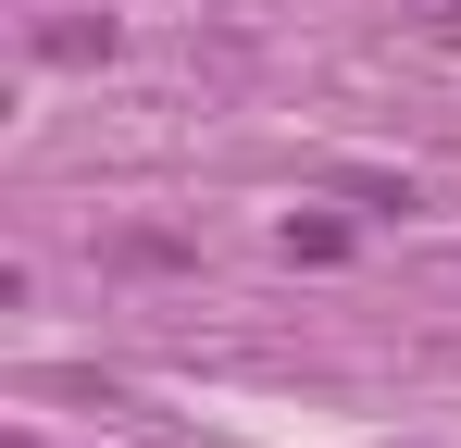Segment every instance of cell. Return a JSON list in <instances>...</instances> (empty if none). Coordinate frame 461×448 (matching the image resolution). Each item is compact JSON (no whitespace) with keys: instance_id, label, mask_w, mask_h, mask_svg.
I'll return each mask as SVG.
<instances>
[{"instance_id":"obj_1","label":"cell","mask_w":461,"mask_h":448,"mask_svg":"<svg viewBox=\"0 0 461 448\" xmlns=\"http://www.w3.org/2000/svg\"><path fill=\"white\" fill-rule=\"evenodd\" d=\"M287 262H349V224L324 212V200H312V212H287Z\"/></svg>"},{"instance_id":"obj_2","label":"cell","mask_w":461,"mask_h":448,"mask_svg":"<svg viewBox=\"0 0 461 448\" xmlns=\"http://www.w3.org/2000/svg\"><path fill=\"white\" fill-rule=\"evenodd\" d=\"M337 187H349L362 212H424V187H411V175H337Z\"/></svg>"}]
</instances>
